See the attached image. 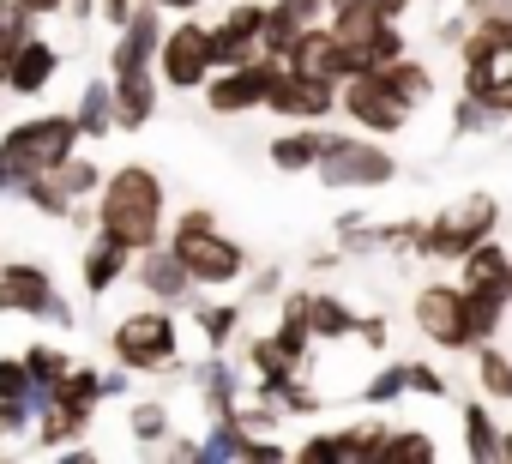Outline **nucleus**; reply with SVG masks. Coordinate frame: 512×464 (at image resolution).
<instances>
[{
  "label": "nucleus",
  "mask_w": 512,
  "mask_h": 464,
  "mask_svg": "<svg viewBox=\"0 0 512 464\" xmlns=\"http://www.w3.org/2000/svg\"><path fill=\"white\" fill-rule=\"evenodd\" d=\"M338 91L344 85H332V79H308V73H290L284 67V79L272 85L266 109L278 121H326V115H338Z\"/></svg>",
  "instance_id": "2eb2a0df"
},
{
  "label": "nucleus",
  "mask_w": 512,
  "mask_h": 464,
  "mask_svg": "<svg viewBox=\"0 0 512 464\" xmlns=\"http://www.w3.org/2000/svg\"><path fill=\"white\" fill-rule=\"evenodd\" d=\"M506 290H512V272H506Z\"/></svg>",
  "instance_id": "bf43d9fd"
},
{
  "label": "nucleus",
  "mask_w": 512,
  "mask_h": 464,
  "mask_svg": "<svg viewBox=\"0 0 512 464\" xmlns=\"http://www.w3.org/2000/svg\"><path fill=\"white\" fill-rule=\"evenodd\" d=\"M169 248L187 260V272H193L199 290H229V284L247 278V248H241L235 236H223V223H217L211 205H187V211L175 217Z\"/></svg>",
  "instance_id": "f03ea898"
},
{
  "label": "nucleus",
  "mask_w": 512,
  "mask_h": 464,
  "mask_svg": "<svg viewBox=\"0 0 512 464\" xmlns=\"http://www.w3.org/2000/svg\"><path fill=\"white\" fill-rule=\"evenodd\" d=\"M151 7H163V13H199L205 0H151Z\"/></svg>",
  "instance_id": "6e6d98bb"
},
{
  "label": "nucleus",
  "mask_w": 512,
  "mask_h": 464,
  "mask_svg": "<svg viewBox=\"0 0 512 464\" xmlns=\"http://www.w3.org/2000/svg\"><path fill=\"white\" fill-rule=\"evenodd\" d=\"M464 308H470V332H476V344H488V338L506 326V308H512V290H506V278L464 284Z\"/></svg>",
  "instance_id": "a878e982"
},
{
  "label": "nucleus",
  "mask_w": 512,
  "mask_h": 464,
  "mask_svg": "<svg viewBox=\"0 0 512 464\" xmlns=\"http://www.w3.org/2000/svg\"><path fill=\"white\" fill-rule=\"evenodd\" d=\"M193 392H199L205 416L217 422V416H235V410H241V398L253 392V380H241L235 362H229L223 350H211L205 362H193Z\"/></svg>",
  "instance_id": "a211bd4d"
},
{
  "label": "nucleus",
  "mask_w": 512,
  "mask_h": 464,
  "mask_svg": "<svg viewBox=\"0 0 512 464\" xmlns=\"http://www.w3.org/2000/svg\"><path fill=\"white\" fill-rule=\"evenodd\" d=\"M458 7H464L470 19H488V13H500V7H512V0H458Z\"/></svg>",
  "instance_id": "864d4df0"
},
{
  "label": "nucleus",
  "mask_w": 512,
  "mask_h": 464,
  "mask_svg": "<svg viewBox=\"0 0 512 464\" xmlns=\"http://www.w3.org/2000/svg\"><path fill=\"white\" fill-rule=\"evenodd\" d=\"M266 157H272L278 175H314L320 157H326V127H320V121H290V127L266 145Z\"/></svg>",
  "instance_id": "412c9836"
},
{
  "label": "nucleus",
  "mask_w": 512,
  "mask_h": 464,
  "mask_svg": "<svg viewBox=\"0 0 512 464\" xmlns=\"http://www.w3.org/2000/svg\"><path fill=\"white\" fill-rule=\"evenodd\" d=\"M458 272H464V284H488V278H506V272H512V254H506L500 236H488V242H476V248L458 260Z\"/></svg>",
  "instance_id": "58836bf2"
},
{
  "label": "nucleus",
  "mask_w": 512,
  "mask_h": 464,
  "mask_svg": "<svg viewBox=\"0 0 512 464\" xmlns=\"http://www.w3.org/2000/svg\"><path fill=\"white\" fill-rule=\"evenodd\" d=\"M470 25H476V19H470V13L458 7L452 19H440V25H434V43H440V49H464V37H470Z\"/></svg>",
  "instance_id": "de8ad7c7"
},
{
  "label": "nucleus",
  "mask_w": 512,
  "mask_h": 464,
  "mask_svg": "<svg viewBox=\"0 0 512 464\" xmlns=\"http://www.w3.org/2000/svg\"><path fill=\"white\" fill-rule=\"evenodd\" d=\"M37 428V404L31 398H0V440H19Z\"/></svg>",
  "instance_id": "37998d69"
},
{
  "label": "nucleus",
  "mask_w": 512,
  "mask_h": 464,
  "mask_svg": "<svg viewBox=\"0 0 512 464\" xmlns=\"http://www.w3.org/2000/svg\"><path fill=\"white\" fill-rule=\"evenodd\" d=\"M253 302H260V296H284V272L278 266H260V272H253V290H247Z\"/></svg>",
  "instance_id": "3c124183"
},
{
  "label": "nucleus",
  "mask_w": 512,
  "mask_h": 464,
  "mask_svg": "<svg viewBox=\"0 0 512 464\" xmlns=\"http://www.w3.org/2000/svg\"><path fill=\"white\" fill-rule=\"evenodd\" d=\"M500 458H506V464H512V428H506V440H500Z\"/></svg>",
  "instance_id": "4d7b16f0"
},
{
  "label": "nucleus",
  "mask_w": 512,
  "mask_h": 464,
  "mask_svg": "<svg viewBox=\"0 0 512 464\" xmlns=\"http://www.w3.org/2000/svg\"><path fill=\"white\" fill-rule=\"evenodd\" d=\"M67 55L49 43V37H31L19 55H13V73H7V97H43L55 79H61Z\"/></svg>",
  "instance_id": "aec40b11"
},
{
  "label": "nucleus",
  "mask_w": 512,
  "mask_h": 464,
  "mask_svg": "<svg viewBox=\"0 0 512 464\" xmlns=\"http://www.w3.org/2000/svg\"><path fill=\"white\" fill-rule=\"evenodd\" d=\"M296 458H302V464H344V458H338V428H332V434H308V440L296 446Z\"/></svg>",
  "instance_id": "49530a36"
},
{
  "label": "nucleus",
  "mask_w": 512,
  "mask_h": 464,
  "mask_svg": "<svg viewBox=\"0 0 512 464\" xmlns=\"http://www.w3.org/2000/svg\"><path fill=\"white\" fill-rule=\"evenodd\" d=\"M386 326H392L386 314H362V326H356V338H362L368 350H386Z\"/></svg>",
  "instance_id": "8fccbe9b"
},
{
  "label": "nucleus",
  "mask_w": 512,
  "mask_h": 464,
  "mask_svg": "<svg viewBox=\"0 0 512 464\" xmlns=\"http://www.w3.org/2000/svg\"><path fill=\"white\" fill-rule=\"evenodd\" d=\"M55 181H61V193H73V199H97L103 193V181H109V169L97 163V157H85V151H73L61 169H49Z\"/></svg>",
  "instance_id": "e433bc0d"
},
{
  "label": "nucleus",
  "mask_w": 512,
  "mask_h": 464,
  "mask_svg": "<svg viewBox=\"0 0 512 464\" xmlns=\"http://www.w3.org/2000/svg\"><path fill=\"white\" fill-rule=\"evenodd\" d=\"M133 284H139L151 302H163V308H187V302L199 296V284H193L187 260H181L169 242H157V248H145V254L133 260Z\"/></svg>",
  "instance_id": "4468645a"
},
{
  "label": "nucleus",
  "mask_w": 512,
  "mask_h": 464,
  "mask_svg": "<svg viewBox=\"0 0 512 464\" xmlns=\"http://www.w3.org/2000/svg\"><path fill=\"white\" fill-rule=\"evenodd\" d=\"M0 314H19V320H49V326H73L79 308L61 296L55 272L43 260H7L0 266Z\"/></svg>",
  "instance_id": "0eeeda50"
},
{
  "label": "nucleus",
  "mask_w": 512,
  "mask_h": 464,
  "mask_svg": "<svg viewBox=\"0 0 512 464\" xmlns=\"http://www.w3.org/2000/svg\"><path fill=\"white\" fill-rule=\"evenodd\" d=\"M19 7H25L31 19H55V13H67V0H19Z\"/></svg>",
  "instance_id": "603ef678"
},
{
  "label": "nucleus",
  "mask_w": 512,
  "mask_h": 464,
  "mask_svg": "<svg viewBox=\"0 0 512 464\" xmlns=\"http://www.w3.org/2000/svg\"><path fill=\"white\" fill-rule=\"evenodd\" d=\"M109 356L133 374H175L181 368V326H175V308L151 302V308H133L109 326Z\"/></svg>",
  "instance_id": "7ed1b4c3"
},
{
  "label": "nucleus",
  "mask_w": 512,
  "mask_h": 464,
  "mask_svg": "<svg viewBox=\"0 0 512 464\" xmlns=\"http://www.w3.org/2000/svg\"><path fill=\"white\" fill-rule=\"evenodd\" d=\"M284 67H290V73H308V79L344 85V79H350V61H344V37L332 31V19H326V25H308V31L296 37V49L284 55Z\"/></svg>",
  "instance_id": "f3484780"
},
{
  "label": "nucleus",
  "mask_w": 512,
  "mask_h": 464,
  "mask_svg": "<svg viewBox=\"0 0 512 464\" xmlns=\"http://www.w3.org/2000/svg\"><path fill=\"white\" fill-rule=\"evenodd\" d=\"M410 392H422V398H440V404H446V398H452V380H446L434 362H410Z\"/></svg>",
  "instance_id": "a18cd8bd"
},
{
  "label": "nucleus",
  "mask_w": 512,
  "mask_h": 464,
  "mask_svg": "<svg viewBox=\"0 0 512 464\" xmlns=\"http://www.w3.org/2000/svg\"><path fill=\"white\" fill-rule=\"evenodd\" d=\"M410 320H416V332H422L434 350H446V356L476 350L470 308H464V284H422L416 302H410Z\"/></svg>",
  "instance_id": "1a4fd4ad"
},
{
  "label": "nucleus",
  "mask_w": 512,
  "mask_h": 464,
  "mask_svg": "<svg viewBox=\"0 0 512 464\" xmlns=\"http://www.w3.org/2000/svg\"><path fill=\"white\" fill-rule=\"evenodd\" d=\"M0 193H19V169H13L7 151H0Z\"/></svg>",
  "instance_id": "5fc2aeb1"
},
{
  "label": "nucleus",
  "mask_w": 512,
  "mask_h": 464,
  "mask_svg": "<svg viewBox=\"0 0 512 464\" xmlns=\"http://www.w3.org/2000/svg\"><path fill=\"white\" fill-rule=\"evenodd\" d=\"M470 356H476V386H482V398H488V404H512V356H506L494 338L476 344Z\"/></svg>",
  "instance_id": "f704fd0d"
},
{
  "label": "nucleus",
  "mask_w": 512,
  "mask_h": 464,
  "mask_svg": "<svg viewBox=\"0 0 512 464\" xmlns=\"http://www.w3.org/2000/svg\"><path fill=\"white\" fill-rule=\"evenodd\" d=\"M440 446L428 428H386V446H380V464H434Z\"/></svg>",
  "instance_id": "c9c22d12"
},
{
  "label": "nucleus",
  "mask_w": 512,
  "mask_h": 464,
  "mask_svg": "<svg viewBox=\"0 0 512 464\" xmlns=\"http://www.w3.org/2000/svg\"><path fill=\"white\" fill-rule=\"evenodd\" d=\"M494 127H506V115H500V109H488L482 97L458 91V103H452V133H458V139H488Z\"/></svg>",
  "instance_id": "4c0bfd02"
},
{
  "label": "nucleus",
  "mask_w": 512,
  "mask_h": 464,
  "mask_svg": "<svg viewBox=\"0 0 512 464\" xmlns=\"http://www.w3.org/2000/svg\"><path fill=\"white\" fill-rule=\"evenodd\" d=\"M133 260H139V254H133L127 242H115V236H103V229H91L85 248H79V284H85V296L103 302L115 284L133 278Z\"/></svg>",
  "instance_id": "dca6fc26"
},
{
  "label": "nucleus",
  "mask_w": 512,
  "mask_h": 464,
  "mask_svg": "<svg viewBox=\"0 0 512 464\" xmlns=\"http://www.w3.org/2000/svg\"><path fill=\"white\" fill-rule=\"evenodd\" d=\"M416 7V0H332V13H368V19H398Z\"/></svg>",
  "instance_id": "c03bdc74"
},
{
  "label": "nucleus",
  "mask_w": 512,
  "mask_h": 464,
  "mask_svg": "<svg viewBox=\"0 0 512 464\" xmlns=\"http://www.w3.org/2000/svg\"><path fill=\"white\" fill-rule=\"evenodd\" d=\"M338 109H344V121L356 127V133H374V139H392V133H404L410 127V103L380 79V73H356V79H344V91H338Z\"/></svg>",
  "instance_id": "9d476101"
},
{
  "label": "nucleus",
  "mask_w": 512,
  "mask_h": 464,
  "mask_svg": "<svg viewBox=\"0 0 512 464\" xmlns=\"http://www.w3.org/2000/svg\"><path fill=\"white\" fill-rule=\"evenodd\" d=\"M0 398H31L37 404V374L25 356H0Z\"/></svg>",
  "instance_id": "79ce46f5"
},
{
  "label": "nucleus",
  "mask_w": 512,
  "mask_h": 464,
  "mask_svg": "<svg viewBox=\"0 0 512 464\" xmlns=\"http://www.w3.org/2000/svg\"><path fill=\"white\" fill-rule=\"evenodd\" d=\"M79 133L85 139H115L121 133V121H115V85L109 79H91L85 91H79Z\"/></svg>",
  "instance_id": "2f4dec72"
},
{
  "label": "nucleus",
  "mask_w": 512,
  "mask_h": 464,
  "mask_svg": "<svg viewBox=\"0 0 512 464\" xmlns=\"http://www.w3.org/2000/svg\"><path fill=\"white\" fill-rule=\"evenodd\" d=\"M163 211H169V187H163V175H157L151 163H121V169H109V181H103V193H97V229H103V236H115V242H127L133 254H145V248L169 242Z\"/></svg>",
  "instance_id": "f257e3e1"
},
{
  "label": "nucleus",
  "mask_w": 512,
  "mask_h": 464,
  "mask_svg": "<svg viewBox=\"0 0 512 464\" xmlns=\"http://www.w3.org/2000/svg\"><path fill=\"white\" fill-rule=\"evenodd\" d=\"M500 440H506V428L494 422L488 398H464V458L488 464V458H500Z\"/></svg>",
  "instance_id": "7c9ffc66"
},
{
  "label": "nucleus",
  "mask_w": 512,
  "mask_h": 464,
  "mask_svg": "<svg viewBox=\"0 0 512 464\" xmlns=\"http://www.w3.org/2000/svg\"><path fill=\"white\" fill-rule=\"evenodd\" d=\"M308 326H314L320 344H344V338H356L362 314H356L338 290H308Z\"/></svg>",
  "instance_id": "bb28decb"
},
{
  "label": "nucleus",
  "mask_w": 512,
  "mask_h": 464,
  "mask_svg": "<svg viewBox=\"0 0 512 464\" xmlns=\"http://www.w3.org/2000/svg\"><path fill=\"white\" fill-rule=\"evenodd\" d=\"M133 13H139V0H97V19H103L109 31H121Z\"/></svg>",
  "instance_id": "09e8293b"
},
{
  "label": "nucleus",
  "mask_w": 512,
  "mask_h": 464,
  "mask_svg": "<svg viewBox=\"0 0 512 464\" xmlns=\"http://www.w3.org/2000/svg\"><path fill=\"white\" fill-rule=\"evenodd\" d=\"M25 362H31V374H37V410H43V398L73 374V356H67L61 344H31V350H25Z\"/></svg>",
  "instance_id": "ea45409f"
},
{
  "label": "nucleus",
  "mask_w": 512,
  "mask_h": 464,
  "mask_svg": "<svg viewBox=\"0 0 512 464\" xmlns=\"http://www.w3.org/2000/svg\"><path fill=\"white\" fill-rule=\"evenodd\" d=\"M320 187L332 193H374V187H392L398 181V157L368 133V139H350V133H326V157H320Z\"/></svg>",
  "instance_id": "423d86ee"
},
{
  "label": "nucleus",
  "mask_w": 512,
  "mask_h": 464,
  "mask_svg": "<svg viewBox=\"0 0 512 464\" xmlns=\"http://www.w3.org/2000/svg\"><path fill=\"white\" fill-rule=\"evenodd\" d=\"M266 7L272 0H235L211 25V61L217 67H247V61L266 55Z\"/></svg>",
  "instance_id": "f8f14e48"
},
{
  "label": "nucleus",
  "mask_w": 512,
  "mask_h": 464,
  "mask_svg": "<svg viewBox=\"0 0 512 464\" xmlns=\"http://www.w3.org/2000/svg\"><path fill=\"white\" fill-rule=\"evenodd\" d=\"M380 79H386L410 109H428V103H434V91H440V85H434V67H428V61H416V55H398L392 67H380Z\"/></svg>",
  "instance_id": "473e14b6"
},
{
  "label": "nucleus",
  "mask_w": 512,
  "mask_h": 464,
  "mask_svg": "<svg viewBox=\"0 0 512 464\" xmlns=\"http://www.w3.org/2000/svg\"><path fill=\"white\" fill-rule=\"evenodd\" d=\"M0 266H7V260H0Z\"/></svg>",
  "instance_id": "052dcab7"
},
{
  "label": "nucleus",
  "mask_w": 512,
  "mask_h": 464,
  "mask_svg": "<svg viewBox=\"0 0 512 464\" xmlns=\"http://www.w3.org/2000/svg\"><path fill=\"white\" fill-rule=\"evenodd\" d=\"M187 314H193V326H199L205 350H229V344H235V332H241V320H247V308H241V302H205V296H193V302H187Z\"/></svg>",
  "instance_id": "c756f323"
},
{
  "label": "nucleus",
  "mask_w": 512,
  "mask_h": 464,
  "mask_svg": "<svg viewBox=\"0 0 512 464\" xmlns=\"http://www.w3.org/2000/svg\"><path fill=\"white\" fill-rule=\"evenodd\" d=\"M326 19H332V0H272L266 7V55L284 61L296 49V37L308 25H326Z\"/></svg>",
  "instance_id": "6ab92c4d"
},
{
  "label": "nucleus",
  "mask_w": 512,
  "mask_h": 464,
  "mask_svg": "<svg viewBox=\"0 0 512 464\" xmlns=\"http://www.w3.org/2000/svg\"><path fill=\"white\" fill-rule=\"evenodd\" d=\"M458 61L464 67H500V61H512V7L476 19L470 37H464V49H458Z\"/></svg>",
  "instance_id": "5701e85b"
},
{
  "label": "nucleus",
  "mask_w": 512,
  "mask_h": 464,
  "mask_svg": "<svg viewBox=\"0 0 512 464\" xmlns=\"http://www.w3.org/2000/svg\"><path fill=\"white\" fill-rule=\"evenodd\" d=\"M211 73H217V61H211V25H199L193 13H181L169 25L163 49H157V79H163V91H205Z\"/></svg>",
  "instance_id": "6e6552de"
},
{
  "label": "nucleus",
  "mask_w": 512,
  "mask_h": 464,
  "mask_svg": "<svg viewBox=\"0 0 512 464\" xmlns=\"http://www.w3.org/2000/svg\"><path fill=\"white\" fill-rule=\"evenodd\" d=\"M43 404H61V410H73V416H85V422H97V410L109 404V374L103 368H85V362H73V374L43 398Z\"/></svg>",
  "instance_id": "b1692460"
},
{
  "label": "nucleus",
  "mask_w": 512,
  "mask_h": 464,
  "mask_svg": "<svg viewBox=\"0 0 512 464\" xmlns=\"http://www.w3.org/2000/svg\"><path fill=\"white\" fill-rule=\"evenodd\" d=\"M500 229V199L488 193V187H470V193H458L452 205H440L428 223H422V242H416V254L422 260H464L476 242H488Z\"/></svg>",
  "instance_id": "20e7f679"
},
{
  "label": "nucleus",
  "mask_w": 512,
  "mask_h": 464,
  "mask_svg": "<svg viewBox=\"0 0 512 464\" xmlns=\"http://www.w3.org/2000/svg\"><path fill=\"white\" fill-rule=\"evenodd\" d=\"M404 392H410V362H386V368L362 386V404H368V410H386V404H398Z\"/></svg>",
  "instance_id": "a19ab883"
},
{
  "label": "nucleus",
  "mask_w": 512,
  "mask_h": 464,
  "mask_svg": "<svg viewBox=\"0 0 512 464\" xmlns=\"http://www.w3.org/2000/svg\"><path fill=\"white\" fill-rule=\"evenodd\" d=\"M79 115L73 109H43V115H25V121H13L7 133H0V151L13 157V169H19V181L25 175H49V169H61L73 151H79Z\"/></svg>",
  "instance_id": "39448f33"
},
{
  "label": "nucleus",
  "mask_w": 512,
  "mask_h": 464,
  "mask_svg": "<svg viewBox=\"0 0 512 464\" xmlns=\"http://www.w3.org/2000/svg\"><path fill=\"white\" fill-rule=\"evenodd\" d=\"M284 79V61H272V55H260V61H247V67H217L211 73V85L199 91L205 97V109L211 115H253V109H266V97H272V85Z\"/></svg>",
  "instance_id": "9b49d317"
},
{
  "label": "nucleus",
  "mask_w": 512,
  "mask_h": 464,
  "mask_svg": "<svg viewBox=\"0 0 512 464\" xmlns=\"http://www.w3.org/2000/svg\"><path fill=\"white\" fill-rule=\"evenodd\" d=\"M386 416H362V422H344L338 428V458L344 464H380V446H386Z\"/></svg>",
  "instance_id": "72a5a7b5"
},
{
  "label": "nucleus",
  "mask_w": 512,
  "mask_h": 464,
  "mask_svg": "<svg viewBox=\"0 0 512 464\" xmlns=\"http://www.w3.org/2000/svg\"><path fill=\"white\" fill-rule=\"evenodd\" d=\"M398 55H410V37H404V25H380L368 43H344L350 79H356V73H380V67H392Z\"/></svg>",
  "instance_id": "c85d7f7f"
},
{
  "label": "nucleus",
  "mask_w": 512,
  "mask_h": 464,
  "mask_svg": "<svg viewBox=\"0 0 512 464\" xmlns=\"http://www.w3.org/2000/svg\"><path fill=\"white\" fill-rule=\"evenodd\" d=\"M416 7H440V0H416Z\"/></svg>",
  "instance_id": "13d9d810"
},
{
  "label": "nucleus",
  "mask_w": 512,
  "mask_h": 464,
  "mask_svg": "<svg viewBox=\"0 0 512 464\" xmlns=\"http://www.w3.org/2000/svg\"><path fill=\"white\" fill-rule=\"evenodd\" d=\"M115 85V121L121 133H139L157 121V103H163V79L157 73H109Z\"/></svg>",
  "instance_id": "4be33fe9"
},
{
  "label": "nucleus",
  "mask_w": 512,
  "mask_h": 464,
  "mask_svg": "<svg viewBox=\"0 0 512 464\" xmlns=\"http://www.w3.org/2000/svg\"><path fill=\"white\" fill-rule=\"evenodd\" d=\"M169 37V13L151 7V0H139V13L115 31L109 43V73H157V49Z\"/></svg>",
  "instance_id": "ddd939ff"
},
{
  "label": "nucleus",
  "mask_w": 512,
  "mask_h": 464,
  "mask_svg": "<svg viewBox=\"0 0 512 464\" xmlns=\"http://www.w3.org/2000/svg\"><path fill=\"white\" fill-rule=\"evenodd\" d=\"M247 368H253V386H266V380H296V374H308V362L278 338V332H253L247 338Z\"/></svg>",
  "instance_id": "393cba45"
},
{
  "label": "nucleus",
  "mask_w": 512,
  "mask_h": 464,
  "mask_svg": "<svg viewBox=\"0 0 512 464\" xmlns=\"http://www.w3.org/2000/svg\"><path fill=\"white\" fill-rule=\"evenodd\" d=\"M169 434H175V410H169L163 398H133V404H127V440H133L139 452H163Z\"/></svg>",
  "instance_id": "cd10ccee"
}]
</instances>
